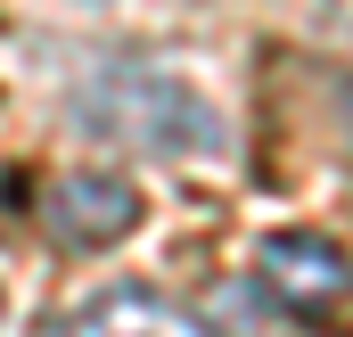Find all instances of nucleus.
<instances>
[{"mask_svg": "<svg viewBox=\"0 0 353 337\" xmlns=\"http://www.w3.org/2000/svg\"><path fill=\"white\" fill-rule=\"evenodd\" d=\"M83 124L99 140H123V148H148V157H181V148H205L214 140V115L197 107V90L173 75H148V66H115L83 90Z\"/></svg>", "mask_w": 353, "mask_h": 337, "instance_id": "f257e3e1", "label": "nucleus"}, {"mask_svg": "<svg viewBox=\"0 0 353 337\" xmlns=\"http://www.w3.org/2000/svg\"><path fill=\"white\" fill-rule=\"evenodd\" d=\"M255 280H263L271 305L321 321V313H337L353 296V255L337 247V239H312V231H279V239H263V255H255Z\"/></svg>", "mask_w": 353, "mask_h": 337, "instance_id": "f03ea898", "label": "nucleus"}, {"mask_svg": "<svg viewBox=\"0 0 353 337\" xmlns=\"http://www.w3.org/2000/svg\"><path fill=\"white\" fill-rule=\"evenodd\" d=\"M132 222H140V189L123 173H66L41 198V231L58 247H115Z\"/></svg>", "mask_w": 353, "mask_h": 337, "instance_id": "7ed1b4c3", "label": "nucleus"}, {"mask_svg": "<svg viewBox=\"0 0 353 337\" xmlns=\"http://www.w3.org/2000/svg\"><path fill=\"white\" fill-rule=\"evenodd\" d=\"M50 337H214V329L197 313L165 305V296H148V288H115V296L83 305L74 321H58Z\"/></svg>", "mask_w": 353, "mask_h": 337, "instance_id": "20e7f679", "label": "nucleus"}, {"mask_svg": "<svg viewBox=\"0 0 353 337\" xmlns=\"http://www.w3.org/2000/svg\"><path fill=\"white\" fill-rule=\"evenodd\" d=\"M345 124H353V90H345Z\"/></svg>", "mask_w": 353, "mask_h": 337, "instance_id": "39448f33", "label": "nucleus"}]
</instances>
